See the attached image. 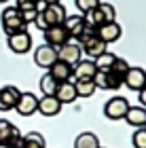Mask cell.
<instances>
[{
    "instance_id": "cell-1",
    "label": "cell",
    "mask_w": 146,
    "mask_h": 148,
    "mask_svg": "<svg viewBox=\"0 0 146 148\" xmlns=\"http://www.w3.org/2000/svg\"><path fill=\"white\" fill-rule=\"evenodd\" d=\"M78 47H81V51L87 53L91 59H97L102 53L108 51V45H106L104 40H99V36L95 34V30H91V28H87L85 34L78 38Z\"/></svg>"
},
{
    "instance_id": "cell-2",
    "label": "cell",
    "mask_w": 146,
    "mask_h": 148,
    "mask_svg": "<svg viewBox=\"0 0 146 148\" xmlns=\"http://www.w3.org/2000/svg\"><path fill=\"white\" fill-rule=\"evenodd\" d=\"M2 30H4L6 36L25 30V23L21 21V13H19L15 6H6L2 11Z\"/></svg>"
},
{
    "instance_id": "cell-3",
    "label": "cell",
    "mask_w": 146,
    "mask_h": 148,
    "mask_svg": "<svg viewBox=\"0 0 146 148\" xmlns=\"http://www.w3.org/2000/svg\"><path fill=\"white\" fill-rule=\"evenodd\" d=\"M127 110H129V102L123 95H114V97H110L108 102L104 104V116L110 119V121H121V119H125Z\"/></svg>"
},
{
    "instance_id": "cell-4",
    "label": "cell",
    "mask_w": 146,
    "mask_h": 148,
    "mask_svg": "<svg viewBox=\"0 0 146 148\" xmlns=\"http://www.w3.org/2000/svg\"><path fill=\"white\" fill-rule=\"evenodd\" d=\"M57 59L64 62V64H68L70 68H74V66L83 59V51H81V47L76 42H66L64 47L57 49Z\"/></svg>"
},
{
    "instance_id": "cell-5",
    "label": "cell",
    "mask_w": 146,
    "mask_h": 148,
    "mask_svg": "<svg viewBox=\"0 0 146 148\" xmlns=\"http://www.w3.org/2000/svg\"><path fill=\"white\" fill-rule=\"evenodd\" d=\"M40 15L45 19V23H47V28H51V25H62L64 19L68 17V13H66V6L62 2H55V4H47V9Z\"/></svg>"
},
{
    "instance_id": "cell-6",
    "label": "cell",
    "mask_w": 146,
    "mask_h": 148,
    "mask_svg": "<svg viewBox=\"0 0 146 148\" xmlns=\"http://www.w3.org/2000/svg\"><path fill=\"white\" fill-rule=\"evenodd\" d=\"M95 64H93V59H81L74 68H72V76L68 83H76V80H91L95 76Z\"/></svg>"
},
{
    "instance_id": "cell-7",
    "label": "cell",
    "mask_w": 146,
    "mask_h": 148,
    "mask_svg": "<svg viewBox=\"0 0 146 148\" xmlns=\"http://www.w3.org/2000/svg\"><path fill=\"white\" fill-rule=\"evenodd\" d=\"M66 42H70V36L64 25H51V28L45 30V45L53 47V49H59Z\"/></svg>"
},
{
    "instance_id": "cell-8",
    "label": "cell",
    "mask_w": 146,
    "mask_h": 148,
    "mask_svg": "<svg viewBox=\"0 0 146 148\" xmlns=\"http://www.w3.org/2000/svg\"><path fill=\"white\" fill-rule=\"evenodd\" d=\"M6 42H9V49L13 53H17V55H23V53H28L32 49V36L28 32H17V34H11L6 36Z\"/></svg>"
},
{
    "instance_id": "cell-9",
    "label": "cell",
    "mask_w": 146,
    "mask_h": 148,
    "mask_svg": "<svg viewBox=\"0 0 146 148\" xmlns=\"http://www.w3.org/2000/svg\"><path fill=\"white\" fill-rule=\"evenodd\" d=\"M123 85L127 87V89H131V91L144 89L146 87V70L129 66V70H127V74H125V78H123Z\"/></svg>"
},
{
    "instance_id": "cell-10",
    "label": "cell",
    "mask_w": 146,
    "mask_h": 148,
    "mask_svg": "<svg viewBox=\"0 0 146 148\" xmlns=\"http://www.w3.org/2000/svg\"><path fill=\"white\" fill-rule=\"evenodd\" d=\"M15 110H17V114H21V116H32V114L38 110V97L30 91H23L21 95H19L17 104H15Z\"/></svg>"
},
{
    "instance_id": "cell-11",
    "label": "cell",
    "mask_w": 146,
    "mask_h": 148,
    "mask_svg": "<svg viewBox=\"0 0 146 148\" xmlns=\"http://www.w3.org/2000/svg\"><path fill=\"white\" fill-rule=\"evenodd\" d=\"M55 62H57V49H53V47H49V45L36 47V53H34V64L36 66L49 70Z\"/></svg>"
},
{
    "instance_id": "cell-12",
    "label": "cell",
    "mask_w": 146,
    "mask_h": 148,
    "mask_svg": "<svg viewBox=\"0 0 146 148\" xmlns=\"http://www.w3.org/2000/svg\"><path fill=\"white\" fill-rule=\"evenodd\" d=\"M19 95H21V91L17 89V87L13 85H6L0 89V112H9V110H15V104Z\"/></svg>"
},
{
    "instance_id": "cell-13",
    "label": "cell",
    "mask_w": 146,
    "mask_h": 148,
    "mask_svg": "<svg viewBox=\"0 0 146 148\" xmlns=\"http://www.w3.org/2000/svg\"><path fill=\"white\" fill-rule=\"evenodd\" d=\"M95 34L99 36V40H104L106 45H112V42H117V40L123 36V28L117 21H110V23L99 25V28L95 30Z\"/></svg>"
},
{
    "instance_id": "cell-14",
    "label": "cell",
    "mask_w": 146,
    "mask_h": 148,
    "mask_svg": "<svg viewBox=\"0 0 146 148\" xmlns=\"http://www.w3.org/2000/svg\"><path fill=\"white\" fill-rule=\"evenodd\" d=\"M19 138H21V133H19L17 127L13 125L11 121L0 119V144H9V146L15 148V144H17Z\"/></svg>"
},
{
    "instance_id": "cell-15",
    "label": "cell",
    "mask_w": 146,
    "mask_h": 148,
    "mask_svg": "<svg viewBox=\"0 0 146 148\" xmlns=\"http://www.w3.org/2000/svg\"><path fill=\"white\" fill-rule=\"evenodd\" d=\"M62 25L66 28V32H68L70 38H81V36L85 34V30H87L83 15H68V17L64 19Z\"/></svg>"
},
{
    "instance_id": "cell-16",
    "label": "cell",
    "mask_w": 146,
    "mask_h": 148,
    "mask_svg": "<svg viewBox=\"0 0 146 148\" xmlns=\"http://www.w3.org/2000/svg\"><path fill=\"white\" fill-rule=\"evenodd\" d=\"M42 116H57L62 112V104L55 99V95H42L38 99V110Z\"/></svg>"
},
{
    "instance_id": "cell-17",
    "label": "cell",
    "mask_w": 146,
    "mask_h": 148,
    "mask_svg": "<svg viewBox=\"0 0 146 148\" xmlns=\"http://www.w3.org/2000/svg\"><path fill=\"white\" fill-rule=\"evenodd\" d=\"M125 121H127V125L136 127V129H142L146 125V108H142V106H129L127 114H125Z\"/></svg>"
},
{
    "instance_id": "cell-18",
    "label": "cell",
    "mask_w": 146,
    "mask_h": 148,
    "mask_svg": "<svg viewBox=\"0 0 146 148\" xmlns=\"http://www.w3.org/2000/svg\"><path fill=\"white\" fill-rule=\"evenodd\" d=\"M55 99L59 104H72V102H76V91H74V85L72 83H68V80H66V83H59L57 85V91H55Z\"/></svg>"
},
{
    "instance_id": "cell-19",
    "label": "cell",
    "mask_w": 146,
    "mask_h": 148,
    "mask_svg": "<svg viewBox=\"0 0 146 148\" xmlns=\"http://www.w3.org/2000/svg\"><path fill=\"white\" fill-rule=\"evenodd\" d=\"M49 74H51V78L53 80H57V83H66V80H70V76H72V68L68 64H64V62H57L49 68Z\"/></svg>"
},
{
    "instance_id": "cell-20",
    "label": "cell",
    "mask_w": 146,
    "mask_h": 148,
    "mask_svg": "<svg viewBox=\"0 0 146 148\" xmlns=\"http://www.w3.org/2000/svg\"><path fill=\"white\" fill-rule=\"evenodd\" d=\"M15 148H45V138L40 133H36V131L25 133V136H21L17 140Z\"/></svg>"
},
{
    "instance_id": "cell-21",
    "label": "cell",
    "mask_w": 146,
    "mask_h": 148,
    "mask_svg": "<svg viewBox=\"0 0 146 148\" xmlns=\"http://www.w3.org/2000/svg\"><path fill=\"white\" fill-rule=\"evenodd\" d=\"M74 148H99V138L91 131H85L74 140Z\"/></svg>"
},
{
    "instance_id": "cell-22",
    "label": "cell",
    "mask_w": 146,
    "mask_h": 148,
    "mask_svg": "<svg viewBox=\"0 0 146 148\" xmlns=\"http://www.w3.org/2000/svg\"><path fill=\"white\" fill-rule=\"evenodd\" d=\"M72 85H74L76 97H91L97 91L95 85H93V80H76V83H72Z\"/></svg>"
},
{
    "instance_id": "cell-23",
    "label": "cell",
    "mask_w": 146,
    "mask_h": 148,
    "mask_svg": "<svg viewBox=\"0 0 146 148\" xmlns=\"http://www.w3.org/2000/svg\"><path fill=\"white\" fill-rule=\"evenodd\" d=\"M114 62H117V55H114V53H110V51H106V53H102L97 59H93L95 68L102 70V72H108L112 66H114Z\"/></svg>"
},
{
    "instance_id": "cell-24",
    "label": "cell",
    "mask_w": 146,
    "mask_h": 148,
    "mask_svg": "<svg viewBox=\"0 0 146 148\" xmlns=\"http://www.w3.org/2000/svg\"><path fill=\"white\" fill-rule=\"evenodd\" d=\"M57 85H59V83H57V80H53L51 74L47 72V74L40 78V91H42V95H55Z\"/></svg>"
},
{
    "instance_id": "cell-25",
    "label": "cell",
    "mask_w": 146,
    "mask_h": 148,
    "mask_svg": "<svg viewBox=\"0 0 146 148\" xmlns=\"http://www.w3.org/2000/svg\"><path fill=\"white\" fill-rule=\"evenodd\" d=\"M127 70H129V64L125 62V59H121V57H117V62H114V66L108 70V72H112L114 76H119V78H125V74H127Z\"/></svg>"
},
{
    "instance_id": "cell-26",
    "label": "cell",
    "mask_w": 146,
    "mask_h": 148,
    "mask_svg": "<svg viewBox=\"0 0 146 148\" xmlns=\"http://www.w3.org/2000/svg\"><path fill=\"white\" fill-rule=\"evenodd\" d=\"M74 2H76V9H78V11H81L83 15H85V13L93 11L95 6H97L99 2H102V0H74Z\"/></svg>"
},
{
    "instance_id": "cell-27",
    "label": "cell",
    "mask_w": 146,
    "mask_h": 148,
    "mask_svg": "<svg viewBox=\"0 0 146 148\" xmlns=\"http://www.w3.org/2000/svg\"><path fill=\"white\" fill-rule=\"evenodd\" d=\"M131 144H134V148H146V129L142 127V129H136L134 138H131Z\"/></svg>"
},
{
    "instance_id": "cell-28",
    "label": "cell",
    "mask_w": 146,
    "mask_h": 148,
    "mask_svg": "<svg viewBox=\"0 0 146 148\" xmlns=\"http://www.w3.org/2000/svg\"><path fill=\"white\" fill-rule=\"evenodd\" d=\"M91 80H93L95 89H108V76H106V72L97 70V72H95V76L91 78Z\"/></svg>"
},
{
    "instance_id": "cell-29",
    "label": "cell",
    "mask_w": 146,
    "mask_h": 148,
    "mask_svg": "<svg viewBox=\"0 0 146 148\" xmlns=\"http://www.w3.org/2000/svg\"><path fill=\"white\" fill-rule=\"evenodd\" d=\"M19 13H21V21H23L25 25H28V23H34V19H36V15H38L36 9H30V11H19Z\"/></svg>"
},
{
    "instance_id": "cell-30",
    "label": "cell",
    "mask_w": 146,
    "mask_h": 148,
    "mask_svg": "<svg viewBox=\"0 0 146 148\" xmlns=\"http://www.w3.org/2000/svg\"><path fill=\"white\" fill-rule=\"evenodd\" d=\"M138 95H140V104H142V108H146V87L138 91Z\"/></svg>"
},
{
    "instance_id": "cell-31",
    "label": "cell",
    "mask_w": 146,
    "mask_h": 148,
    "mask_svg": "<svg viewBox=\"0 0 146 148\" xmlns=\"http://www.w3.org/2000/svg\"><path fill=\"white\" fill-rule=\"evenodd\" d=\"M47 4H55V2H59V0H45Z\"/></svg>"
},
{
    "instance_id": "cell-32",
    "label": "cell",
    "mask_w": 146,
    "mask_h": 148,
    "mask_svg": "<svg viewBox=\"0 0 146 148\" xmlns=\"http://www.w3.org/2000/svg\"><path fill=\"white\" fill-rule=\"evenodd\" d=\"M0 148H13V146H9V144H0Z\"/></svg>"
},
{
    "instance_id": "cell-33",
    "label": "cell",
    "mask_w": 146,
    "mask_h": 148,
    "mask_svg": "<svg viewBox=\"0 0 146 148\" xmlns=\"http://www.w3.org/2000/svg\"><path fill=\"white\" fill-rule=\"evenodd\" d=\"M0 2H6V0H0Z\"/></svg>"
},
{
    "instance_id": "cell-34",
    "label": "cell",
    "mask_w": 146,
    "mask_h": 148,
    "mask_svg": "<svg viewBox=\"0 0 146 148\" xmlns=\"http://www.w3.org/2000/svg\"><path fill=\"white\" fill-rule=\"evenodd\" d=\"M34 2H38V0H34Z\"/></svg>"
},
{
    "instance_id": "cell-35",
    "label": "cell",
    "mask_w": 146,
    "mask_h": 148,
    "mask_svg": "<svg viewBox=\"0 0 146 148\" xmlns=\"http://www.w3.org/2000/svg\"><path fill=\"white\" fill-rule=\"evenodd\" d=\"M144 129H146V125H144Z\"/></svg>"
},
{
    "instance_id": "cell-36",
    "label": "cell",
    "mask_w": 146,
    "mask_h": 148,
    "mask_svg": "<svg viewBox=\"0 0 146 148\" xmlns=\"http://www.w3.org/2000/svg\"><path fill=\"white\" fill-rule=\"evenodd\" d=\"M99 148H102V146H99Z\"/></svg>"
}]
</instances>
